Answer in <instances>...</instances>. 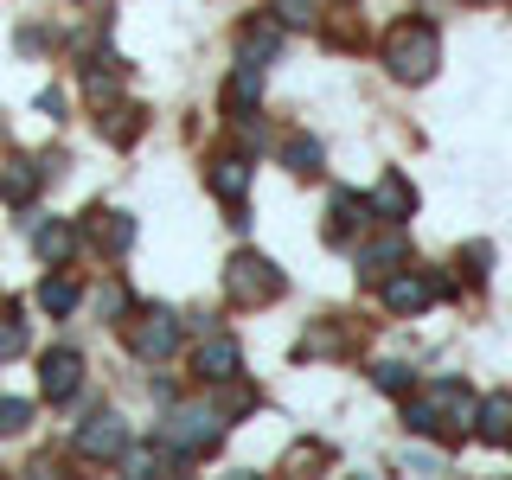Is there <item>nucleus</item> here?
Listing matches in <instances>:
<instances>
[{"label":"nucleus","mask_w":512,"mask_h":480,"mask_svg":"<svg viewBox=\"0 0 512 480\" xmlns=\"http://www.w3.org/2000/svg\"><path fill=\"white\" fill-rule=\"evenodd\" d=\"M404 423H410V436H468V429L480 423V404H474V391L461 378H436V384H423V397H404Z\"/></svg>","instance_id":"nucleus-1"},{"label":"nucleus","mask_w":512,"mask_h":480,"mask_svg":"<svg viewBox=\"0 0 512 480\" xmlns=\"http://www.w3.org/2000/svg\"><path fill=\"white\" fill-rule=\"evenodd\" d=\"M378 58H384V71H391L397 84H423V77H436V64H442V32L429 20H397L384 32Z\"/></svg>","instance_id":"nucleus-2"},{"label":"nucleus","mask_w":512,"mask_h":480,"mask_svg":"<svg viewBox=\"0 0 512 480\" xmlns=\"http://www.w3.org/2000/svg\"><path fill=\"white\" fill-rule=\"evenodd\" d=\"M224 295H231V308H269L282 295V269L256 250H237L224 263Z\"/></svg>","instance_id":"nucleus-3"},{"label":"nucleus","mask_w":512,"mask_h":480,"mask_svg":"<svg viewBox=\"0 0 512 480\" xmlns=\"http://www.w3.org/2000/svg\"><path fill=\"white\" fill-rule=\"evenodd\" d=\"M122 340L141 365H167L173 346H180V314L173 308H141L135 320H122Z\"/></svg>","instance_id":"nucleus-4"},{"label":"nucleus","mask_w":512,"mask_h":480,"mask_svg":"<svg viewBox=\"0 0 512 480\" xmlns=\"http://www.w3.org/2000/svg\"><path fill=\"white\" fill-rule=\"evenodd\" d=\"M71 448H77L84 461H122V455H128V423H122L116 410H96L90 423H77Z\"/></svg>","instance_id":"nucleus-5"},{"label":"nucleus","mask_w":512,"mask_h":480,"mask_svg":"<svg viewBox=\"0 0 512 480\" xmlns=\"http://www.w3.org/2000/svg\"><path fill=\"white\" fill-rule=\"evenodd\" d=\"M378 288H384V308H391V314H423L436 295H448L442 276H423V269H410V263L397 269V276H384Z\"/></svg>","instance_id":"nucleus-6"},{"label":"nucleus","mask_w":512,"mask_h":480,"mask_svg":"<svg viewBox=\"0 0 512 480\" xmlns=\"http://www.w3.org/2000/svg\"><path fill=\"white\" fill-rule=\"evenodd\" d=\"M39 384H45L52 404H71V397L84 391V352H77V346H52L39 359Z\"/></svg>","instance_id":"nucleus-7"},{"label":"nucleus","mask_w":512,"mask_h":480,"mask_svg":"<svg viewBox=\"0 0 512 480\" xmlns=\"http://www.w3.org/2000/svg\"><path fill=\"white\" fill-rule=\"evenodd\" d=\"M404 263H410V237L397 231V224L359 244V276H365V282H384V276H397Z\"/></svg>","instance_id":"nucleus-8"},{"label":"nucleus","mask_w":512,"mask_h":480,"mask_svg":"<svg viewBox=\"0 0 512 480\" xmlns=\"http://www.w3.org/2000/svg\"><path fill=\"white\" fill-rule=\"evenodd\" d=\"M205 180H212V192L231 205V224H250V218H244V199H250V160H244V154H218Z\"/></svg>","instance_id":"nucleus-9"},{"label":"nucleus","mask_w":512,"mask_h":480,"mask_svg":"<svg viewBox=\"0 0 512 480\" xmlns=\"http://www.w3.org/2000/svg\"><path fill=\"white\" fill-rule=\"evenodd\" d=\"M282 20H276V13H250V20L244 26H237V58H244V64H263V71H269V58H276L282 52Z\"/></svg>","instance_id":"nucleus-10"},{"label":"nucleus","mask_w":512,"mask_h":480,"mask_svg":"<svg viewBox=\"0 0 512 480\" xmlns=\"http://www.w3.org/2000/svg\"><path fill=\"white\" fill-rule=\"evenodd\" d=\"M192 365H199V378L205 384H224V378H237V365H244V352H237V340H231V333H199V359H192Z\"/></svg>","instance_id":"nucleus-11"},{"label":"nucleus","mask_w":512,"mask_h":480,"mask_svg":"<svg viewBox=\"0 0 512 480\" xmlns=\"http://www.w3.org/2000/svg\"><path fill=\"white\" fill-rule=\"evenodd\" d=\"M365 205H372V218H384V224H404L416 212V192H410L404 173H378V186L365 192Z\"/></svg>","instance_id":"nucleus-12"},{"label":"nucleus","mask_w":512,"mask_h":480,"mask_svg":"<svg viewBox=\"0 0 512 480\" xmlns=\"http://www.w3.org/2000/svg\"><path fill=\"white\" fill-rule=\"evenodd\" d=\"M84 237H90L103 256H122L128 244H135V218H128V212H109V205H96V212L84 218Z\"/></svg>","instance_id":"nucleus-13"},{"label":"nucleus","mask_w":512,"mask_h":480,"mask_svg":"<svg viewBox=\"0 0 512 480\" xmlns=\"http://www.w3.org/2000/svg\"><path fill=\"white\" fill-rule=\"evenodd\" d=\"M39 186H45L39 160H7V167H0V199H7L13 212H26V205L39 199Z\"/></svg>","instance_id":"nucleus-14"},{"label":"nucleus","mask_w":512,"mask_h":480,"mask_svg":"<svg viewBox=\"0 0 512 480\" xmlns=\"http://www.w3.org/2000/svg\"><path fill=\"white\" fill-rule=\"evenodd\" d=\"M359 224H372V205L359 192H333V212H327V244H352Z\"/></svg>","instance_id":"nucleus-15"},{"label":"nucleus","mask_w":512,"mask_h":480,"mask_svg":"<svg viewBox=\"0 0 512 480\" xmlns=\"http://www.w3.org/2000/svg\"><path fill=\"white\" fill-rule=\"evenodd\" d=\"M32 250H39L45 263H71V256L84 250V231H77V224H64V218H52V224H39V231H32Z\"/></svg>","instance_id":"nucleus-16"},{"label":"nucleus","mask_w":512,"mask_h":480,"mask_svg":"<svg viewBox=\"0 0 512 480\" xmlns=\"http://www.w3.org/2000/svg\"><path fill=\"white\" fill-rule=\"evenodd\" d=\"M480 436L487 442H500V448H512V391H493V397H480Z\"/></svg>","instance_id":"nucleus-17"},{"label":"nucleus","mask_w":512,"mask_h":480,"mask_svg":"<svg viewBox=\"0 0 512 480\" xmlns=\"http://www.w3.org/2000/svg\"><path fill=\"white\" fill-rule=\"evenodd\" d=\"M212 410L224 416V423H237V416H250V410H256V391H250V384H244V372H237V378H224V384H218V397H212Z\"/></svg>","instance_id":"nucleus-18"},{"label":"nucleus","mask_w":512,"mask_h":480,"mask_svg":"<svg viewBox=\"0 0 512 480\" xmlns=\"http://www.w3.org/2000/svg\"><path fill=\"white\" fill-rule=\"evenodd\" d=\"M77 301H84V288H77L71 276H45V282H39V308H45V314H58V320H64V314L77 308Z\"/></svg>","instance_id":"nucleus-19"},{"label":"nucleus","mask_w":512,"mask_h":480,"mask_svg":"<svg viewBox=\"0 0 512 480\" xmlns=\"http://www.w3.org/2000/svg\"><path fill=\"white\" fill-rule=\"evenodd\" d=\"M320 160H327V154H320L314 135H288V141H282V167H288V173H320Z\"/></svg>","instance_id":"nucleus-20"},{"label":"nucleus","mask_w":512,"mask_h":480,"mask_svg":"<svg viewBox=\"0 0 512 480\" xmlns=\"http://www.w3.org/2000/svg\"><path fill=\"white\" fill-rule=\"evenodd\" d=\"M141 128H148V116H141L135 103H122V109H103V135H109V141H122V148L141 135Z\"/></svg>","instance_id":"nucleus-21"},{"label":"nucleus","mask_w":512,"mask_h":480,"mask_svg":"<svg viewBox=\"0 0 512 480\" xmlns=\"http://www.w3.org/2000/svg\"><path fill=\"white\" fill-rule=\"evenodd\" d=\"M372 384H378L384 397H410L416 391V372H410L404 359H384V365H372Z\"/></svg>","instance_id":"nucleus-22"},{"label":"nucleus","mask_w":512,"mask_h":480,"mask_svg":"<svg viewBox=\"0 0 512 480\" xmlns=\"http://www.w3.org/2000/svg\"><path fill=\"white\" fill-rule=\"evenodd\" d=\"M26 352V320H20V301L7 308V320H0V359H20Z\"/></svg>","instance_id":"nucleus-23"},{"label":"nucleus","mask_w":512,"mask_h":480,"mask_svg":"<svg viewBox=\"0 0 512 480\" xmlns=\"http://www.w3.org/2000/svg\"><path fill=\"white\" fill-rule=\"evenodd\" d=\"M26 423H32V404H26V397H0V436H20Z\"/></svg>","instance_id":"nucleus-24"},{"label":"nucleus","mask_w":512,"mask_h":480,"mask_svg":"<svg viewBox=\"0 0 512 480\" xmlns=\"http://www.w3.org/2000/svg\"><path fill=\"white\" fill-rule=\"evenodd\" d=\"M327 39H333V45H359V13H352V7H333Z\"/></svg>","instance_id":"nucleus-25"},{"label":"nucleus","mask_w":512,"mask_h":480,"mask_svg":"<svg viewBox=\"0 0 512 480\" xmlns=\"http://www.w3.org/2000/svg\"><path fill=\"white\" fill-rule=\"evenodd\" d=\"M269 13H276L282 26H295V32H301V26H314V7H308V0H276Z\"/></svg>","instance_id":"nucleus-26"},{"label":"nucleus","mask_w":512,"mask_h":480,"mask_svg":"<svg viewBox=\"0 0 512 480\" xmlns=\"http://www.w3.org/2000/svg\"><path fill=\"white\" fill-rule=\"evenodd\" d=\"M487 263H493V244H468V250H461V269H468V282H487Z\"/></svg>","instance_id":"nucleus-27"},{"label":"nucleus","mask_w":512,"mask_h":480,"mask_svg":"<svg viewBox=\"0 0 512 480\" xmlns=\"http://www.w3.org/2000/svg\"><path fill=\"white\" fill-rule=\"evenodd\" d=\"M404 468H423V474H442V468H448V455H436V448H410V455H404Z\"/></svg>","instance_id":"nucleus-28"},{"label":"nucleus","mask_w":512,"mask_h":480,"mask_svg":"<svg viewBox=\"0 0 512 480\" xmlns=\"http://www.w3.org/2000/svg\"><path fill=\"white\" fill-rule=\"evenodd\" d=\"M103 314H109V320L128 314V288H122V282H109V288H103Z\"/></svg>","instance_id":"nucleus-29"}]
</instances>
